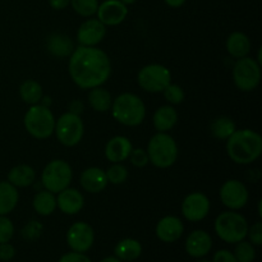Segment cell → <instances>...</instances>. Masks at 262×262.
<instances>
[{
  "label": "cell",
  "instance_id": "cell-1",
  "mask_svg": "<svg viewBox=\"0 0 262 262\" xmlns=\"http://www.w3.org/2000/svg\"><path fill=\"white\" fill-rule=\"evenodd\" d=\"M69 76L82 90L102 86L112 74L109 55L96 46L74 48L69 56Z\"/></svg>",
  "mask_w": 262,
  "mask_h": 262
},
{
  "label": "cell",
  "instance_id": "cell-2",
  "mask_svg": "<svg viewBox=\"0 0 262 262\" xmlns=\"http://www.w3.org/2000/svg\"><path fill=\"white\" fill-rule=\"evenodd\" d=\"M227 154L232 161L248 165L257 160L262 154V137L252 129H235L227 140Z\"/></svg>",
  "mask_w": 262,
  "mask_h": 262
},
{
  "label": "cell",
  "instance_id": "cell-3",
  "mask_svg": "<svg viewBox=\"0 0 262 262\" xmlns=\"http://www.w3.org/2000/svg\"><path fill=\"white\" fill-rule=\"evenodd\" d=\"M113 118L125 127H137L146 118V106L140 96L124 92L115 97L112 102Z\"/></svg>",
  "mask_w": 262,
  "mask_h": 262
},
{
  "label": "cell",
  "instance_id": "cell-4",
  "mask_svg": "<svg viewBox=\"0 0 262 262\" xmlns=\"http://www.w3.org/2000/svg\"><path fill=\"white\" fill-rule=\"evenodd\" d=\"M148 160L159 169L170 168L178 159V145L168 132H158L150 138L147 145Z\"/></svg>",
  "mask_w": 262,
  "mask_h": 262
},
{
  "label": "cell",
  "instance_id": "cell-5",
  "mask_svg": "<svg viewBox=\"0 0 262 262\" xmlns=\"http://www.w3.org/2000/svg\"><path fill=\"white\" fill-rule=\"evenodd\" d=\"M215 232L225 243H238L247 237L248 222L242 214L229 210L224 211L215 219Z\"/></svg>",
  "mask_w": 262,
  "mask_h": 262
},
{
  "label": "cell",
  "instance_id": "cell-6",
  "mask_svg": "<svg viewBox=\"0 0 262 262\" xmlns=\"http://www.w3.org/2000/svg\"><path fill=\"white\" fill-rule=\"evenodd\" d=\"M55 117L50 107L42 104L31 105L23 118V124L28 135L37 140H45L54 133Z\"/></svg>",
  "mask_w": 262,
  "mask_h": 262
},
{
  "label": "cell",
  "instance_id": "cell-7",
  "mask_svg": "<svg viewBox=\"0 0 262 262\" xmlns=\"http://www.w3.org/2000/svg\"><path fill=\"white\" fill-rule=\"evenodd\" d=\"M73 179L72 166L61 159H55L46 164L41 173V186L43 189L58 194L63 189L68 188Z\"/></svg>",
  "mask_w": 262,
  "mask_h": 262
},
{
  "label": "cell",
  "instance_id": "cell-8",
  "mask_svg": "<svg viewBox=\"0 0 262 262\" xmlns=\"http://www.w3.org/2000/svg\"><path fill=\"white\" fill-rule=\"evenodd\" d=\"M233 81L241 91H253L261 81V64L250 56L237 59L233 67Z\"/></svg>",
  "mask_w": 262,
  "mask_h": 262
},
{
  "label": "cell",
  "instance_id": "cell-9",
  "mask_svg": "<svg viewBox=\"0 0 262 262\" xmlns=\"http://www.w3.org/2000/svg\"><path fill=\"white\" fill-rule=\"evenodd\" d=\"M56 138L61 145L67 147H73L81 142L84 133V124L81 117L73 113H64L55 120L54 128Z\"/></svg>",
  "mask_w": 262,
  "mask_h": 262
},
{
  "label": "cell",
  "instance_id": "cell-10",
  "mask_svg": "<svg viewBox=\"0 0 262 262\" xmlns=\"http://www.w3.org/2000/svg\"><path fill=\"white\" fill-rule=\"evenodd\" d=\"M137 82L145 91L158 94L171 83V73L163 64H147L138 72Z\"/></svg>",
  "mask_w": 262,
  "mask_h": 262
},
{
  "label": "cell",
  "instance_id": "cell-11",
  "mask_svg": "<svg viewBox=\"0 0 262 262\" xmlns=\"http://www.w3.org/2000/svg\"><path fill=\"white\" fill-rule=\"evenodd\" d=\"M219 194L223 205L234 211L245 207L250 199L247 187L238 179H229L224 182V184L220 187Z\"/></svg>",
  "mask_w": 262,
  "mask_h": 262
},
{
  "label": "cell",
  "instance_id": "cell-12",
  "mask_svg": "<svg viewBox=\"0 0 262 262\" xmlns=\"http://www.w3.org/2000/svg\"><path fill=\"white\" fill-rule=\"evenodd\" d=\"M94 242L95 232L89 223H74L67 232V243L74 252H87L91 250Z\"/></svg>",
  "mask_w": 262,
  "mask_h": 262
},
{
  "label": "cell",
  "instance_id": "cell-13",
  "mask_svg": "<svg viewBox=\"0 0 262 262\" xmlns=\"http://www.w3.org/2000/svg\"><path fill=\"white\" fill-rule=\"evenodd\" d=\"M210 204L209 197L202 192H192L184 197L182 202V215L186 217L188 222L197 223L204 220L209 215Z\"/></svg>",
  "mask_w": 262,
  "mask_h": 262
},
{
  "label": "cell",
  "instance_id": "cell-14",
  "mask_svg": "<svg viewBox=\"0 0 262 262\" xmlns=\"http://www.w3.org/2000/svg\"><path fill=\"white\" fill-rule=\"evenodd\" d=\"M106 36V26L97 18H89L79 26L77 41L81 46H97Z\"/></svg>",
  "mask_w": 262,
  "mask_h": 262
},
{
  "label": "cell",
  "instance_id": "cell-15",
  "mask_svg": "<svg viewBox=\"0 0 262 262\" xmlns=\"http://www.w3.org/2000/svg\"><path fill=\"white\" fill-rule=\"evenodd\" d=\"M96 15L102 25L118 26L127 18L128 8L120 0H105L99 4Z\"/></svg>",
  "mask_w": 262,
  "mask_h": 262
},
{
  "label": "cell",
  "instance_id": "cell-16",
  "mask_svg": "<svg viewBox=\"0 0 262 262\" xmlns=\"http://www.w3.org/2000/svg\"><path fill=\"white\" fill-rule=\"evenodd\" d=\"M183 222L178 216H174V215L161 217L155 228L156 237L164 243L177 242L183 235Z\"/></svg>",
  "mask_w": 262,
  "mask_h": 262
},
{
  "label": "cell",
  "instance_id": "cell-17",
  "mask_svg": "<svg viewBox=\"0 0 262 262\" xmlns=\"http://www.w3.org/2000/svg\"><path fill=\"white\" fill-rule=\"evenodd\" d=\"M79 184L87 193H100L109 184L105 170L97 166H90L84 169L79 176Z\"/></svg>",
  "mask_w": 262,
  "mask_h": 262
},
{
  "label": "cell",
  "instance_id": "cell-18",
  "mask_svg": "<svg viewBox=\"0 0 262 262\" xmlns=\"http://www.w3.org/2000/svg\"><path fill=\"white\" fill-rule=\"evenodd\" d=\"M84 197L78 189L68 188L59 192L56 197V207L66 215H76L83 209Z\"/></svg>",
  "mask_w": 262,
  "mask_h": 262
},
{
  "label": "cell",
  "instance_id": "cell-19",
  "mask_svg": "<svg viewBox=\"0 0 262 262\" xmlns=\"http://www.w3.org/2000/svg\"><path fill=\"white\" fill-rule=\"evenodd\" d=\"M133 150L130 140L125 136H115L107 141L105 146V158L110 163H123L129 158Z\"/></svg>",
  "mask_w": 262,
  "mask_h": 262
},
{
  "label": "cell",
  "instance_id": "cell-20",
  "mask_svg": "<svg viewBox=\"0 0 262 262\" xmlns=\"http://www.w3.org/2000/svg\"><path fill=\"white\" fill-rule=\"evenodd\" d=\"M212 248V238L205 230H194L187 237L186 251L191 257L202 258Z\"/></svg>",
  "mask_w": 262,
  "mask_h": 262
},
{
  "label": "cell",
  "instance_id": "cell-21",
  "mask_svg": "<svg viewBox=\"0 0 262 262\" xmlns=\"http://www.w3.org/2000/svg\"><path fill=\"white\" fill-rule=\"evenodd\" d=\"M178 122V112L173 105H164L154 113L152 123L158 132H169Z\"/></svg>",
  "mask_w": 262,
  "mask_h": 262
},
{
  "label": "cell",
  "instance_id": "cell-22",
  "mask_svg": "<svg viewBox=\"0 0 262 262\" xmlns=\"http://www.w3.org/2000/svg\"><path fill=\"white\" fill-rule=\"evenodd\" d=\"M252 43H251L250 37L246 33L235 31L230 33L227 38V51L230 56L235 59L245 58L250 54Z\"/></svg>",
  "mask_w": 262,
  "mask_h": 262
},
{
  "label": "cell",
  "instance_id": "cell-23",
  "mask_svg": "<svg viewBox=\"0 0 262 262\" xmlns=\"http://www.w3.org/2000/svg\"><path fill=\"white\" fill-rule=\"evenodd\" d=\"M46 48L51 55L56 58H67L73 53L74 45L69 36L63 33H53L46 40Z\"/></svg>",
  "mask_w": 262,
  "mask_h": 262
},
{
  "label": "cell",
  "instance_id": "cell-24",
  "mask_svg": "<svg viewBox=\"0 0 262 262\" xmlns=\"http://www.w3.org/2000/svg\"><path fill=\"white\" fill-rule=\"evenodd\" d=\"M36 171L32 166L27 164H20L14 166L8 173V182L15 188H26L35 183Z\"/></svg>",
  "mask_w": 262,
  "mask_h": 262
},
{
  "label": "cell",
  "instance_id": "cell-25",
  "mask_svg": "<svg viewBox=\"0 0 262 262\" xmlns=\"http://www.w3.org/2000/svg\"><path fill=\"white\" fill-rule=\"evenodd\" d=\"M18 201V189L8 181H0V216L10 214L17 207Z\"/></svg>",
  "mask_w": 262,
  "mask_h": 262
},
{
  "label": "cell",
  "instance_id": "cell-26",
  "mask_svg": "<svg viewBox=\"0 0 262 262\" xmlns=\"http://www.w3.org/2000/svg\"><path fill=\"white\" fill-rule=\"evenodd\" d=\"M114 253L120 261H135L142 253V245L133 238H124L115 246Z\"/></svg>",
  "mask_w": 262,
  "mask_h": 262
},
{
  "label": "cell",
  "instance_id": "cell-27",
  "mask_svg": "<svg viewBox=\"0 0 262 262\" xmlns=\"http://www.w3.org/2000/svg\"><path fill=\"white\" fill-rule=\"evenodd\" d=\"M33 210L41 216H49L56 210V196L53 192L41 189L33 196Z\"/></svg>",
  "mask_w": 262,
  "mask_h": 262
},
{
  "label": "cell",
  "instance_id": "cell-28",
  "mask_svg": "<svg viewBox=\"0 0 262 262\" xmlns=\"http://www.w3.org/2000/svg\"><path fill=\"white\" fill-rule=\"evenodd\" d=\"M89 104L95 112L99 113H106L107 110H110L113 102L112 94L109 92V90L104 89L102 86L95 87L91 89L89 92Z\"/></svg>",
  "mask_w": 262,
  "mask_h": 262
},
{
  "label": "cell",
  "instance_id": "cell-29",
  "mask_svg": "<svg viewBox=\"0 0 262 262\" xmlns=\"http://www.w3.org/2000/svg\"><path fill=\"white\" fill-rule=\"evenodd\" d=\"M19 96L22 101L28 105L40 104L43 96L42 87L35 79H27L19 86Z\"/></svg>",
  "mask_w": 262,
  "mask_h": 262
},
{
  "label": "cell",
  "instance_id": "cell-30",
  "mask_svg": "<svg viewBox=\"0 0 262 262\" xmlns=\"http://www.w3.org/2000/svg\"><path fill=\"white\" fill-rule=\"evenodd\" d=\"M211 129L212 136L217 140L227 141L230 136L234 133V130L237 129V125H235L234 120L229 117H219L216 119L212 120L211 123Z\"/></svg>",
  "mask_w": 262,
  "mask_h": 262
},
{
  "label": "cell",
  "instance_id": "cell-31",
  "mask_svg": "<svg viewBox=\"0 0 262 262\" xmlns=\"http://www.w3.org/2000/svg\"><path fill=\"white\" fill-rule=\"evenodd\" d=\"M107 182L114 186L123 184L128 179V169L122 163H113L112 165L105 170Z\"/></svg>",
  "mask_w": 262,
  "mask_h": 262
},
{
  "label": "cell",
  "instance_id": "cell-32",
  "mask_svg": "<svg viewBox=\"0 0 262 262\" xmlns=\"http://www.w3.org/2000/svg\"><path fill=\"white\" fill-rule=\"evenodd\" d=\"M71 4L77 14L87 18L96 14L97 8H99L97 0H71Z\"/></svg>",
  "mask_w": 262,
  "mask_h": 262
},
{
  "label": "cell",
  "instance_id": "cell-33",
  "mask_svg": "<svg viewBox=\"0 0 262 262\" xmlns=\"http://www.w3.org/2000/svg\"><path fill=\"white\" fill-rule=\"evenodd\" d=\"M238 262H253L256 258V250L255 246L251 242H246L245 239L237 243L234 253Z\"/></svg>",
  "mask_w": 262,
  "mask_h": 262
},
{
  "label": "cell",
  "instance_id": "cell-34",
  "mask_svg": "<svg viewBox=\"0 0 262 262\" xmlns=\"http://www.w3.org/2000/svg\"><path fill=\"white\" fill-rule=\"evenodd\" d=\"M163 92H164V97H165V100L170 105L182 104L184 97H186V94H184L183 89H182L181 86H178V84H174V83L168 84V87H166Z\"/></svg>",
  "mask_w": 262,
  "mask_h": 262
},
{
  "label": "cell",
  "instance_id": "cell-35",
  "mask_svg": "<svg viewBox=\"0 0 262 262\" xmlns=\"http://www.w3.org/2000/svg\"><path fill=\"white\" fill-rule=\"evenodd\" d=\"M14 235V225L13 222L7 216L2 215L0 216V243H7Z\"/></svg>",
  "mask_w": 262,
  "mask_h": 262
},
{
  "label": "cell",
  "instance_id": "cell-36",
  "mask_svg": "<svg viewBox=\"0 0 262 262\" xmlns=\"http://www.w3.org/2000/svg\"><path fill=\"white\" fill-rule=\"evenodd\" d=\"M128 159H129L130 164L136 166V168H143V166H146L150 163L147 151L143 150V148H133Z\"/></svg>",
  "mask_w": 262,
  "mask_h": 262
},
{
  "label": "cell",
  "instance_id": "cell-37",
  "mask_svg": "<svg viewBox=\"0 0 262 262\" xmlns=\"http://www.w3.org/2000/svg\"><path fill=\"white\" fill-rule=\"evenodd\" d=\"M41 232H42V225L38 222L32 220V222H30L25 228H23L22 237L28 241H35L40 237Z\"/></svg>",
  "mask_w": 262,
  "mask_h": 262
},
{
  "label": "cell",
  "instance_id": "cell-38",
  "mask_svg": "<svg viewBox=\"0 0 262 262\" xmlns=\"http://www.w3.org/2000/svg\"><path fill=\"white\" fill-rule=\"evenodd\" d=\"M247 237L250 238V242L253 246H261L262 245V223L257 222L252 225L248 227Z\"/></svg>",
  "mask_w": 262,
  "mask_h": 262
},
{
  "label": "cell",
  "instance_id": "cell-39",
  "mask_svg": "<svg viewBox=\"0 0 262 262\" xmlns=\"http://www.w3.org/2000/svg\"><path fill=\"white\" fill-rule=\"evenodd\" d=\"M59 262H92V261L90 260L84 253L74 252V251H72V252H68L66 253V255L61 256V257L59 258Z\"/></svg>",
  "mask_w": 262,
  "mask_h": 262
},
{
  "label": "cell",
  "instance_id": "cell-40",
  "mask_svg": "<svg viewBox=\"0 0 262 262\" xmlns=\"http://www.w3.org/2000/svg\"><path fill=\"white\" fill-rule=\"evenodd\" d=\"M15 256V248L9 242L0 243V260L10 261Z\"/></svg>",
  "mask_w": 262,
  "mask_h": 262
},
{
  "label": "cell",
  "instance_id": "cell-41",
  "mask_svg": "<svg viewBox=\"0 0 262 262\" xmlns=\"http://www.w3.org/2000/svg\"><path fill=\"white\" fill-rule=\"evenodd\" d=\"M212 262H238L235 256L228 250H220L212 257Z\"/></svg>",
  "mask_w": 262,
  "mask_h": 262
},
{
  "label": "cell",
  "instance_id": "cell-42",
  "mask_svg": "<svg viewBox=\"0 0 262 262\" xmlns=\"http://www.w3.org/2000/svg\"><path fill=\"white\" fill-rule=\"evenodd\" d=\"M84 109V105L83 102L79 101V100H74L69 104V113H73V114L79 115Z\"/></svg>",
  "mask_w": 262,
  "mask_h": 262
},
{
  "label": "cell",
  "instance_id": "cell-43",
  "mask_svg": "<svg viewBox=\"0 0 262 262\" xmlns=\"http://www.w3.org/2000/svg\"><path fill=\"white\" fill-rule=\"evenodd\" d=\"M49 4L53 9L61 10L71 4V0H49Z\"/></svg>",
  "mask_w": 262,
  "mask_h": 262
},
{
  "label": "cell",
  "instance_id": "cell-44",
  "mask_svg": "<svg viewBox=\"0 0 262 262\" xmlns=\"http://www.w3.org/2000/svg\"><path fill=\"white\" fill-rule=\"evenodd\" d=\"M164 2H165L169 7L179 8V7H182L184 3H186V0H164Z\"/></svg>",
  "mask_w": 262,
  "mask_h": 262
},
{
  "label": "cell",
  "instance_id": "cell-45",
  "mask_svg": "<svg viewBox=\"0 0 262 262\" xmlns=\"http://www.w3.org/2000/svg\"><path fill=\"white\" fill-rule=\"evenodd\" d=\"M100 262H123V261H120L119 258H117L114 256V257H106V258H104V260H101Z\"/></svg>",
  "mask_w": 262,
  "mask_h": 262
},
{
  "label": "cell",
  "instance_id": "cell-46",
  "mask_svg": "<svg viewBox=\"0 0 262 262\" xmlns=\"http://www.w3.org/2000/svg\"><path fill=\"white\" fill-rule=\"evenodd\" d=\"M120 2H122L123 4H125V5H130V4H135L137 0H120Z\"/></svg>",
  "mask_w": 262,
  "mask_h": 262
},
{
  "label": "cell",
  "instance_id": "cell-47",
  "mask_svg": "<svg viewBox=\"0 0 262 262\" xmlns=\"http://www.w3.org/2000/svg\"><path fill=\"white\" fill-rule=\"evenodd\" d=\"M197 262H212V261H210V260H199Z\"/></svg>",
  "mask_w": 262,
  "mask_h": 262
}]
</instances>
